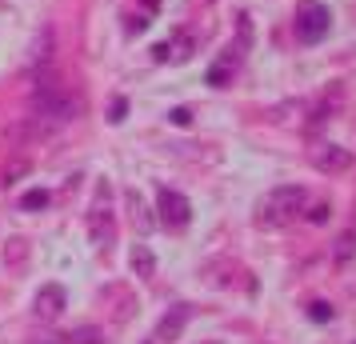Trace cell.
<instances>
[{
    "label": "cell",
    "instance_id": "obj_3",
    "mask_svg": "<svg viewBox=\"0 0 356 344\" xmlns=\"http://www.w3.org/2000/svg\"><path fill=\"white\" fill-rule=\"evenodd\" d=\"M292 28H296L300 44H321L324 36H328V28H332V13L324 8L321 0H305V4H296Z\"/></svg>",
    "mask_w": 356,
    "mask_h": 344
},
{
    "label": "cell",
    "instance_id": "obj_11",
    "mask_svg": "<svg viewBox=\"0 0 356 344\" xmlns=\"http://www.w3.org/2000/svg\"><path fill=\"white\" fill-rule=\"evenodd\" d=\"M129 268H132L140 280H152V277H156V256H152V248H148V245H136V248H132Z\"/></svg>",
    "mask_w": 356,
    "mask_h": 344
},
{
    "label": "cell",
    "instance_id": "obj_4",
    "mask_svg": "<svg viewBox=\"0 0 356 344\" xmlns=\"http://www.w3.org/2000/svg\"><path fill=\"white\" fill-rule=\"evenodd\" d=\"M88 240L100 248V252H108L116 245V216L108 208V184H100L97 188V200H92V208H88Z\"/></svg>",
    "mask_w": 356,
    "mask_h": 344
},
{
    "label": "cell",
    "instance_id": "obj_17",
    "mask_svg": "<svg viewBox=\"0 0 356 344\" xmlns=\"http://www.w3.org/2000/svg\"><path fill=\"white\" fill-rule=\"evenodd\" d=\"M29 344H68V336H60V332H40V336H29Z\"/></svg>",
    "mask_w": 356,
    "mask_h": 344
},
{
    "label": "cell",
    "instance_id": "obj_19",
    "mask_svg": "<svg viewBox=\"0 0 356 344\" xmlns=\"http://www.w3.org/2000/svg\"><path fill=\"white\" fill-rule=\"evenodd\" d=\"M172 124H180V129H188V124H193V113H188V108H172Z\"/></svg>",
    "mask_w": 356,
    "mask_h": 344
},
{
    "label": "cell",
    "instance_id": "obj_20",
    "mask_svg": "<svg viewBox=\"0 0 356 344\" xmlns=\"http://www.w3.org/2000/svg\"><path fill=\"white\" fill-rule=\"evenodd\" d=\"M124 113H129V100H113V116H108V120H113V124H120V120H124Z\"/></svg>",
    "mask_w": 356,
    "mask_h": 344
},
{
    "label": "cell",
    "instance_id": "obj_9",
    "mask_svg": "<svg viewBox=\"0 0 356 344\" xmlns=\"http://www.w3.org/2000/svg\"><path fill=\"white\" fill-rule=\"evenodd\" d=\"M188 316H193V309H188V304L168 309V316L156 325V341H177L180 332H184V325H188Z\"/></svg>",
    "mask_w": 356,
    "mask_h": 344
},
{
    "label": "cell",
    "instance_id": "obj_6",
    "mask_svg": "<svg viewBox=\"0 0 356 344\" xmlns=\"http://www.w3.org/2000/svg\"><path fill=\"white\" fill-rule=\"evenodd\" d=\"M308 161H312V168L324 172V177H340V172L353 168V152L340 148V145H316L312 152H308Z\"/></svg>",
    "mask_w": 356,
    "mask_h": 344
},
{
    "label": "cell",
    "instance_id": "obj_10",
    "mask_svg": "<svg viewBox=\"0 0 356 344\" xmlns=\"http://www.w3.org/2000/svg\"><path fill=\"white\" fill-rule=\"evenodd\" d=\"M236 49H228V52H220L216 60H212V68H209V84L212 88H228L232 84V72H236Z\"/></svg>",
    "mask_w": 356,
    "mask_h": 344
},
{
    "label": "cell",
    "instance_id": "obj_16",
    "mask_svg": "<svg viewBox=\"0 0 356 344\" xmlns=\"http://www.w3.org/2000/svg\"><path fill=\"white\" fill-rule=\"evenodd\" d=\"M68 341L72 344H100V328H76V332H68Z\"/></svg>",
    "mask_w": 356,
    "mask_h": 344
},
{
    "label": "cell",
    "instance_id": "obj_7",
    "mask_svg": "<svg viewBox=\"0 0 356 344\" xmlns=\"http://www.w3.org/2000/svg\"><path fill=\"white\" fill-rule=\"evenodd\" d=\"M65 309H68V293L60 288V284H44V288L36 293V300H33V312L40 316V320H56Z\"/></svg>",
    "mask_w": 356,
    "mask_h": 344
},
{
    "label": "cell",
    "instance_id": "obj_5",
    "mask_svg": "<svg viewBox=\"0 0 356 344\" xmlns=\"http://www.w3.org/2000/svg\"><path fill=\"white\" fill-rule=\"evenodd\" d=\"M156 213H161L164 229H188L193 204H188V197L177 193V188H161V193H156Z\"/></svg>",
    "mask_w": 356,
    "mask_h": 344
},
{
    "label": "cell",
    "instance_id": "obj_8",
    "mask_svg": "<svg viewBox=\"0 0 356 344\" xmlns=\"http://www.w3.org/2000/svg\"><path fill=\"white\" fill-rule=\"evenodd\" d=\"M188 56H193V36H188V33L177 36L172 44L164 40V44H156V49H152V60H156V65H184Z\"/></svg>",
    "mask_w": 356,
    "mask_h": 344
},
{
    "label": "cell",
    "instance_id": "obj_15",
    "mask_svg": "<svg viewBox=\"0 0 356 344\" xmlns=\"http://www.w3.org/2000/svg\"><path fill=\"white\" fill-rule=\"evenodd\" d=\"M49 193H44V188H33V193H24V197H20V208H24V213H36V208H49Z\"/></svg>",
    "mask_w": 356,
    "mask_h": 344
},
{
    "label": "cell",
    "instance_id": "obj_1",
    "mask_svg": "<svg viewBox=\"0 0 356 344\" xmlns=\"http://www.w3.org/2000/svg\"><path fill=\"white\" fill-rule=\"evenodd\" d=\"M305 204H308V193L300 184H280V188H273L268 197L260 200L257 224L260 229H284V224H292L296 216L305 213Z\"/></svg>",
    "mask_w": 356,
    "mask_h": 344
},
{
    "label": "cell",
    "instance_id": "obj_12",
    "mask_svg": "<svg viewBox=\"0 0 356 344\" xmlns=\"http://www.w3.org/2000/svg\"><path fill=\"white\" fill-rule=\"evenodd\" d=\"M356 256V232L348 229V232H340L337 236V248H332V261L337 264H348Z\"/></svg>",
    "mask_w": 356,
    "mask_h": 344
},
{
    "label": "cell",
    "instance_id": "obj_2",
    "mask_svg": "<svg viewBox=\"0 0 356 344\" xmlns=\"http://www.w3.org/2000/svg\"><path fill=\"white\" fill-rule=\"evenodd\" d=\"M33 108H36V116H40V120H76V116L84 113L81 97H72V92H68V88H60L56 81L36 84Z\"/></svg>",
    "mask_w": 356,
    "mask_h": 344
},
{
    "label": "cell",
    "instance_id": "obj_18",
    "mask_svg": "<svg viewBox=\"0 0 356 344\" xmlns=\"http://www.w3.org/2000/svg\"><path fill=\"white\" fill-rule=\"evenodd\" d=\"M328 216H332V208H328V204H312V208H308V220H312V224H324Z\"/></svg>",
    "mask_w": 356,
    "mask_h": 344
},
{
    "label": "cell",
    "instance_id": "obj_14",
    "mask_svg": "<svg viewBox=\"0 0 356 344\" xmlns=\"http://www.w3.org/2000/svg\"><path fill=\"white\" fill-rule=\"evenodd\" d=\"M308 320H316V325H332V320H337V309H332L328 300H312V304H308Z\"/></svg>",
    "mask_w": 356,
    "mask_h": 344
},
{
    "label": "cell",
    "instance_id": "obj_13",
    "mask_svg": "<svg viewBox=\"0 0 356 344\" xmlns=\"http://www.w3.org/2000/svg\"><path fill=\"white\" fill-rule=\"evenodd\" d=\"M129 213H132V224H136L140 232L152 229V216H148V208H145V200H140V193H129Z\"/></svg>",
    "mask_w": 356,
    "mask_h": 344
}]
</instances>
